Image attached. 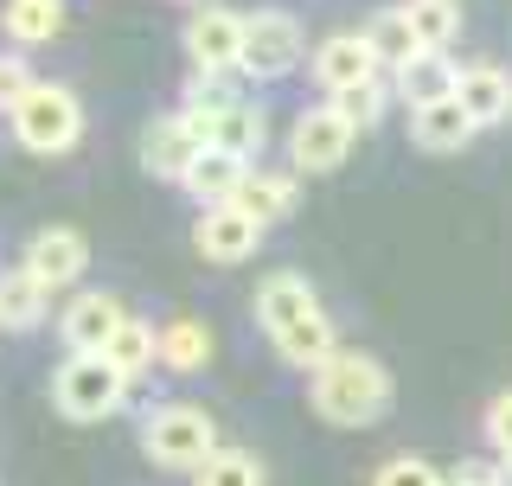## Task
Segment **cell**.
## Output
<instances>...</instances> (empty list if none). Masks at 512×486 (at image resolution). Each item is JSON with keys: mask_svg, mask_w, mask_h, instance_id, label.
<instances>
[{"mask_svg": "<svg viewBox=\"0 0 512 486\" xmlns=\"http://www.w3.org/2000/svg\"><path fill=\"white\" fill-rule=\"evenodd\" d=\"M141 448H148V461L167 467V474H199L224 442H218L212 416H205L199 403H154L148 423H141Z\"/></svg>", "mask_w": 512, "mask_h": 486, "instance_id": "obj_2", "label": "cell"}, {"mask_svg": "<svg viewBox=\"0 0 512 486\" xmlns=\"http://www.w3.org/2000/svg\"><path fill=\"white\" fill-rule=\"evenodd\" d=\"M0 26H7L20 45H45V39L64 32V0H7Z\"/></svg>", "mask_w": 512, "mask_h": 486, "instance_id": "obj_23", "label": "cell"}, {"mask_svg": "<svg viewBox=\"0 0 512 486\" xmlns=\"http://www.w3.org/2000/svg\"><path fill=\"white\" fill-rule=\"evenodd\" d=\"M493 486H512V461H500V467H493Z\"/></svg>", "mask_w": 512, "mask_h": 486, "instance_id": "obj_32", "label": "cell"}, {"mask_svg": "<svg viewBox=\"0 0 512 486\" xmlns=\"http://www.w3.org/2000/svg\"><path fill=\"white\" fill-rule=\"evenodd\" d=\"M128 320V307L109 295V288H84V295L64 301V320H58V339L71 352H103L109 339H116V327Z\"/></svg>", "mask_w": 512, "mask_h": 486, "instance_id": "obj_9", "label": "cell"}, {"mask_svg": "<svg viewBox=\"0 0 512 486\" xmlns=\"http://www.w3.org/2000/svg\"><path fill=\"white\" fill-rule=\"evenodd\" d=\"M455 103L474 116V128H493L512 116V71H500V64H468L455 84Z\"/></svg>", "mask_w": 512, "mask_h": 486, "instance_id": "obj_14", "label": "cell"}, {"mask_svg": "<svg viewBox=\"0 0 512 486\" xmlns=\"http://www.w3.org/2000/svg\"><path fill=\"white\" fill-rule=\"evenodd\" d=\"M327 103H333V116H340V122L352 128V135H365V128H378L384 103H391V84H384V77H365V84H346V90H333Z\"/></svg>", "mask_w": 512, "mask_h": 486, "instance_id": "obj_24", "label": "cell"}, {"mask_svg": "<svg viewBox=\"0 0 512 486\" xmlns=\"http://www.w3.org/2000/svg\"><path fill=\"white\" fill-rule=\"evenodd\" d=\"M308 314H320V301H314V288H308L301 269H276V275L256 282V327H263L269 339L288 333L295 320H308Z\"/></svg>", "mask_w": 512, "mask_h": 486, "instance_id": "obj_11", "label": "cell"}, {"mask_svg": "<svg viewBox=\"0 0 512 486\" xmlns=\"http://www.w3.org/2000/svg\"><path fill=\"white\" fill-rule=\"evenodd\" d=\"M244 173H250V160H237V154H224V148H199V154H192V167L180 173V186L199 205H231V192L244 186Z\"/></svg>", "mask_w": 512, "mask_h": 486, "instance_id": "obj_15", "label": "cell"}, {"mask_svg": "<svg viewBox=\"0 0 512 486\" xmlns=\"http://www.w3.org/2000/svg\"><path fill=\"white\" fill-rule=\"evenodd\" d=\"M231 205L269 231L276 218L295 212V180H288V173H269V167H250V173H244V186L231 192Z\"/></svg>", "mask_w": 512, "mask_h": 486, "instance_id": "obj_18", "label": "cell"}, {"mask_svg": "<svg viewBox=\"0 0 512 486\" xmlns=\"http://www.w3.org/2000/svg\"><path fill=\"white\" fill-rule=\"evenodd\" d=\"M404 20L416 26V39H423L429 52H442V45L461 32V7L455 0H404Z\"/></svg>", "mask_w": 512, "mask_h": 486, "instance_id": "obj_26", "label": "cell"}, {"mask_svg": "<svg viewBox=\"0 0 512 486\" xmlns=\"http://www.w3.org/2000/svg\"><path fill=\"white\" fill-rule=\"evenodd\" d=\"M314 84L320 90H346V84H365V77H378V58H372V39L365 32H333V39H320V52L308 58Z\"/></svg>", "mask_w": 512, "mask_h": 486, "instance_id": "obj_12", "label": "cell"}, {"mask_svg": "<svg viewBox=\"0 0 512 486\" xmlns=\"http://www.w3.org/2000/svg\"><path fill=\"white\" fill-rule=\"evenodd\" d=\"M448 486H493V467H474V461H461L455 474H448Z\"/></svg>", "mask_w": 512, "mask_h": 486, "instance_id": "obj_31", "label": "cell"}, {"mask_svg": "<svg viewBox=\"0 0 512 486\" xmlns=\"http://www.w3.org/2000/svg\"><path fill=\"white\" fill-rule=\"evenodd\" d=\"M39 320H45V288L32 282L26 269H7L0 275V327L26 333V327H39Z\"/></svg>", "mask_w": 512, "mask_h": 486, "instance_id": "obj_25", "label": "cell"}, {"mask_svg": "<svg viewBox=\"0 0 512 486\" xmlns=\"http://www.w3.org/2000/svg\"><path fill=\"white\" fill-rule=\"evenodd\" d=\"M410 141L423 154H455L474 141V116L448 96V103H429V109H410Z\"/></svg>", "mask_w": 512, "mask_h": 486, "instance_id": "obj_17", "label": "cell"}, {"mask_svg": "<svg viewBox=\"0 0 512 486\" xmlns=\"http://www.w3.org/2000/svg\"><path fill=\"white\" fill-rule=\"evenodd\" d=\"M455 84H461V64L448 58V52H423V58H416V64H404V71L391 77V90L404 96L410 109L448 103V96H455Z\"/></svg>", "mask_w": 512, "mask_h": 486, "instance_id": "obj_16", "label": "cell"}, {"mask_svg": "<svg viewBox=\"0 0 512 486\" xmlns=\"http://www.w3.org/2000/svg\"><path fill=\"white\" fill-rule=\"evenodd\" d=\"M52 403L71 416V423H103V416H116L128 403V378L103 359V352H71V359L58 365V378H52Z\"/></svg>", "mask_w": 512, "mask_h": 486, "instance_id": "obj_4", "label": "cell"}, {"mask_svg": "<svg viewBox=\"0 0 512 486\" xmlns=\"http://www.w3.org/2000/svg\"><path fill=\"white\" fill-rule=\"evenodd\" d=\"M186 58L199 77H224L244 64V13H224V7H205L199 20L186 26Z\"/></svg>", "mask_w": 512, "mask_h": 486, "instance_id": "obj_7", "label": "cell"}, {"mask_svg": "<svg viewBox=\"0 0 512 486\" xmlns=\"http://www.w3.org/2000/svg\"><path fill=\"white\" fill-rule=\"evenodd\" d=\"M13 141H20L26 154H71L77 141H84V103H77L64 84H32L26 103L13 109Z\"/></svg>", "mask_w": 512, "mask_h": 486, "instance_id": "obj_3", "label": "cell"}, {"mask_svg": "<svg viewBox=\"0 0 512 486\" xmlns=\"http://www.w3.org/2000/svg\"><path fill=\"white\" fill-rule=\"evenodd\" d=\"M487 442L500 448V461H512V391H500L487 403Z\"/></svg>", "mask_w": 512, "mask_h": 486, "instance_id": "obj_30", "label": "cell"}, {"mask_svg": "<svg viewBox=\"0 0 512 486\" xmlns=\"http://www.w3.org/2000/svg\"><path fill=\"white\" fill-rule=\"evenodd\" d=\"M372 486H448L442 467H429V461H416V455H397V461H384Z\"/></svg>", "mask_w": 512, "mask_h": 486, "instance_id": "obj_28", "label": "cell"}, {"mask_svg": "<svg viewBox=\"0 0 512 486\" xmlns=\"http://www.w3.org/2000/svg\"><path fill=\"white\" fill-rule=\"evenodd\" d=\"M276 352L288 365H301V371H320L333 352H340V333H333L327 314H308V320H295L288 333H276Z\"/></svg>", "mask_w": 512, "mask_h": 486, "instance_id": "obj_19", "label": "cell"}, {"mask_svg": "<svg viewBox=\"0 0 512 486\" xmlns=\"http://www.w3.org/2000/svg\"><path fill=\"white\" fill-rule=\"evenodd\" d=\"M103 359L116 365L128 384H135L148 365H160V327H148V320H135V314H128L122 327H116V339L103 346Z\"/></svg>", "mask_w": 512, "mask_h": 486, "instance_id": "obj_22", "label": "cell"}, {"mask_svg": "<svg viewBox=\"0 0 512 486\" xmlns=\"http://www.w3.org/2000/svg\"><path fill=\"white\" fill-rule=\"evenodd\" d=\"M192 486H263V461H256L250 448H218V455L192 474Z\"/></svg>", "mask_w": 512, "mask_h": 486, "instance_id": "obj_27", "label": "cell"}, {"mask_svg": "<svg viewBox=\"0 0 512 486\" xmlns=\"http://www.w3.org/2000/svg\"><path fill=\"white\" fill-rule=\"evenodd\" d=\"M199 148L205 141L186 128V116H154L148 128H141V167H148L154 180H180Z\"/></svg>", "mask_w": 512, "mask_h": 486, "instance_id": "obj_13", "label": "cell"}, {"mask_svg": "<svg viewBox=\"0 0 512 486\" xmlns=\"http://www.w3.org/2000/svg\"><path fill=\"white\" fill-rule=\"evenodd\" d=\"M301 52H308V32H301L295 13H244V64L237 71L256 77V84H269V77H288L301 64Z\"/></svg>", "mask_w": 512, "mask_h": 486, "instance_id": "obj_5", "label": "cell"}, {"mask_svg": "<svg viewBox=\"0 0 512 486\" xmlns=\"http://www.w3.org/2000/svg\"><path fill=\"white\" fill-rule=\"evenodd\" d=\"M160 365L180 371V378L205 371L212 365V327H205V320H167V327H160Z\"/></svg>", "mask_w": 512, "mask_h": 486, "instance_id": "obj_21", "label": "cell"}, {"mask_svg": "<svg viewBox=\"0 0 512 486\" xmlns=\"http://www.w3.org/2000/svg\"><path fill=\"white\" fill-rule=\"evenodd\" d=\"M308 403L320 423H340V429H365L391 410V371L365 352H333L327 365L308 378Z\"/></svg>", "mask_w": 512, "mask_h": 486, "instance_id": "obj_1", "label": "cell"}, {"mask_svg": "<svg viewBox=\"0 0 512 486\" xmlns=\"http://www.w3.org/2000/svg\"><path fill=\"white\" fill-rule=\"evenodd\" d=\"M352 148V128L333 116V103H314L301 109L295 128H288V160H295L301 173H333Z\"/></svg>", "mask_w": 512, "mask_h": 486, "instance_id": "obj_6", "label": "cell"}, {"mask_svg": "<svg viewBox=\"0 0 512 486\" xmlns=\"http://www.w3.org/2000/svg\"><path fill=\"white\" fill-rule=\"evenodd\" d=\"M192 243H199L205 263H250L256 243H263V224L244 218L237 205H205L199 224H192Z\"/></svg>", "mask_w": 512, "mask_h": 486, "instance_id": "obj_10", "label": "cell"}, {"mask_svg": "<svg viewBox=\"0 0 512 486\" xmlns=\"http://www.w3.org/2000/svg\"><path fill=\"white\" fill-rule=\"evenodd\" d=\"M365 39H372V58H378V64H391V77L404 71V64H416V58L429 52V45L416 39V26L404 20V7H384L378 20L365 26Z\"/></svg>", "mask_w": 512, "mask_h": 486, "instance_id": "obj_20", "label": "cell"}, {"mask_svg": "<svg viewBox=\"0 0 512 486\" xmlns=\"http://www.w3.org/2000/svg\"><path fill=\"white\" fill-rule=\"evenodd\" d=\"M20 269L45 288V295H52V288H71L77 275L90 269V243H84V231H71V224H52V231H39L26 243Z\"/></svg>", "mask_w": 512, "mask_h": 486, "instance_id": "obj_8", "label": "cell"}, {"mask_svg": "<svg viewBox=\"0 0 512 486\" xmlns=\"http://www.w3.org/2000/svg\"><path fill=\"white\" fill-rule=\"evenodd\" d=\"M32 84H39V77H32V64H26L20 52H0V109H7V116L26 103Z\"/></svg>", "mask_w": 512, "mask_h": 486, "instance_id": "obj_29", "label": "cell"}]
</instances>
